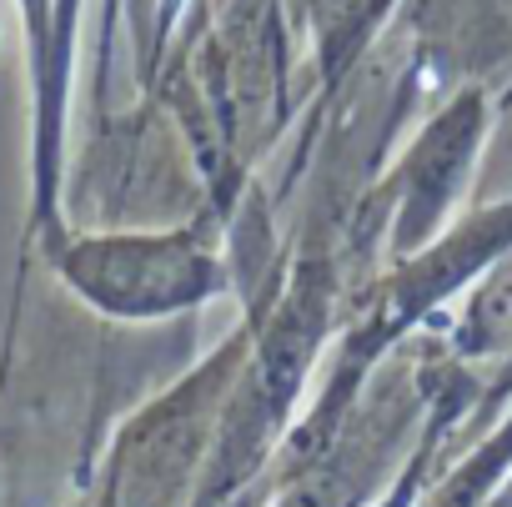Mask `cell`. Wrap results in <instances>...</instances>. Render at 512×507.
<instances>
[{"instance_id":"6da1fadb","label":"cell","mask_w":512,"mask_h":507,"mask_svg":"<svg viewBox=\"0 0 512 507\" xmlns=\"http://www.w3.org/2000/svg\"><path fill=\"white\" fill-rule=\"evenodd\" d=\"M71 287L116 317H166L221 292V272L191 236H101L61 257Z\"/></svg>"}]
</instances>
